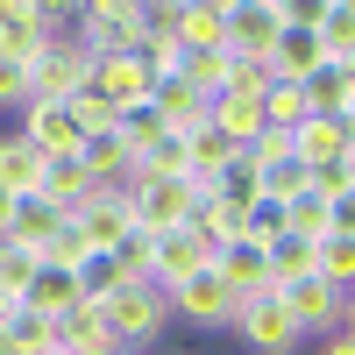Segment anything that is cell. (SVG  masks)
Segmentation results:
<instances>
[{
	"label": "cell",
	"instance_id": "cell-1",
	"mask_svg": "<svg viewBox=\"0 0 355 355\" xmlns=\"http://www.w3.org/2000/svg\"><path fill=\"white\" fill-rule=\"evenodd\" d=\"M100 320H107V341L121 355H135V348H150L171 327V299L157 284H121L114 299H100Z\"/></svg>",
	"mask_w": 355,
	"mask_h": 355
},
{
	"label": "cell",
	"instance_id": "cell-2",
	"mask_svg": "<svg viewBox=\"0 0 355 355\" xmlns=\"http://www.w3.org/2000/svg\"><path fill=\"white\" fill-rule=\"evenodd\" d=\"M291 21H306L299 0H227V57L263 64V57H270V43L284 36Z\"/></svg>",
	"mask_w": 355,
	"mask_h": 355
},
{
	"label": "cell",
	"instance_id": "cell-3",
	"mask_svg": "<svg viewBox=\"0 0 355 355\" xmlns=\"http://www.w3.org/2000/svg\"><path fill=\"white\" fill-rule=\"evenodd\" d=\"M71 43L85 57L142 50V0H85V8L71 15Z\"/></svg>",
	"mask_w": 355,
	"mask_h": 355
},
{
	"label": "cell",
	"instance_id": "cell-4",
	"mask_svg": "<svg viewBox=\"0 0 355 355\" xmlns=\"http://www.w3.org/2000/svg\"><path fill=\"white\" fill-rule=\"evenodd\" d=\"M71 15L78 8H57V0H0V50H8L15 64H28L43 43L71 36Z\"/></svg>",
	"mask_w": 355,
	"mask_h": 355
},
{
	"label": "cell",
	"instance_id": "cell-5",
	"mask_svg": "<svg viewBox=\"0 0 355 355\" xmlns=\"http://www.w3.org/2000/svg\"><path fill=\"white\" fill-rule=\"evenodd\" d=\"M277 291V306L291 313V327L299 334H341L348 327V291H334L327 277H284V284H270Z\"/></svg>",
	"mask_w": 355,
	"mask_h": 355
},
{
	"label": "cell",
	"instance_id": "cell-6",
	"mask_svg": "<svg viewBox=\"0 0 355 355\" xmlns=\"http://www.w3.org/2000/svg\"><path fill=\"white\" fill-rule=\"evenodd\" d=\"M227 334H242L256 355H291L306 334L291 327V313L277 306V291L263 284V291H249V299H234V320H227Z\"/></svg>",
	"mask_w": 355,
	"mask_h": 355
},
{
	"label": "cell",
	"instance_id": "cell-7",
	"mask_svg": "<svg viewBox=\"0 0 355 355\" xmlns=\"http://www.w3.org/2000/svg\"><path fill=\"white\" fill-rule=\"evenodd\" d=\"M64 220L85 234V249H93V256H114L128 234H142V220L128 214V192H121V185H93V192H85V206H78V214H64Z\"/></svg>",
	"mask_w": 355,
	"mask_h": 355
},
{
	"label": "cell",
	"instance_id": "cell-8",
	"mask_svg": "<svg viewBox=\"0 0 355 355\" xmlns=\"http://www.w3.org/2000/svg\"><path fill=\"white\" fill-rule=\"evenodd\" d=\"M85 71H93V57H85L71 36H57V43H43L36 57H28L21 100H71L78 85H85Z\"/></svg>",
	"mask_w": 355,
	"mask_h": 355
},
{
	"label": "cell",
	"instance_id": "cell-9",
	"mask_svg": "<svg viewBox=\"0 0 355 355\" xmlns=\"http://www.w3.org/2000/svg\"><path fill=\"white\" fill-rule=\"evenodd\" d=\"M121 192H128V214L142 220V234L192 220V206H199V185H192V178H128Z\"/></svg>",
	"mask_w": 355,
	"mask_h": 355
},
{
	"label": "cell",
	"instance_id": "cell-10",
	"mask_svg": "<svg viewBox=\"0 0 355 355\" xmlns=\"http://www.w3.org/2000/svg\"><path fill=\"white\" fill-rule=\"evenodd\" d=\"M85 85L121 114V107H142L150 100V85H157V71H150V57L142 50H114V57H93V71H85Z\"/></svg>",
	"mask_w": 355,
	"mask_h": 355
},
{
	"label": "cell",
	"instance_id": "cell-11",
	"mask_svg": "<svg viewBox=\"0 0 355 355\" xmlns=\"http://www.w3.org/2000/svg\"><path fill=\"white\" fill-rule=\"evenodd\" d=\"M164 299H171V320H192V327H227V320H234V291L220 284L214 263H206V270H192L185 284H171Z\"/></svg>",
	"mask_w": 355,
	"mask_h": 355
},
{
	"label": "cell",
	"instance_id": "cell-12",
	"mask_svg": "<svg viewBox=\"0 0 355 355\" xmlns=\"http://www.w3.org/2000/svg\"><path fill=\"white\" fill-rule=\"evenodd\" d=\"M206 256H214V249H206L199 234H192V220H178V227H157V234H150V284H157V291L185 284L192 270H206Z\"/></svg>",
	"mask_w": 355,
	"mask_h": 355
},
{
	"label": "cell",
	"instance_id": "cell-13",
	"mask_svg": "<svg viewBox=\"0 0 355 355\" xmlns=\"http://www.w3.org/2000/svg\"><path fill=\"white\" fill-rule=\"evenodd\" d=\"M291 157L306 171L313 164H348L355 157V121H334V114H313V121L291 128Z\"/></svg>",
	"mask_w": 355,
	"mask_h": 355
},
{
	"label": "cell",
	"instance_id": "cell-14",
	"mask_svg": "<svg viewBox=\"0 0 355 355\" xmlns=\"http://www.w3.org/2000/svg\"><path fill=\"white\" fill-rule=\"evenodd\" d=\"M327 57H320V43H313V28L306 21H291L284 36L270 43V57H263V71H270V85H306Z\"/></svg>",
	"mask_w": 355,
	"mask_h": 355
},
{
	"label": "cell",
	"instance_id": "cell-15",
	"mask_svg": "<svg viewBox=\"0 0 355 355\" xmlns=\"http://www.w3.org/2000/svg\"><path fill=\"white\" fill-rule=\"evenodd\" d=\"M306 28L327 64H355V0H313L306 8Z\"/></svg>",
	"mask_w": 355,
	"mask_h": 355
},
{
	"label": "cell",
	"instance_id": "cell-16",
	"mask_svg": "<svg viewBox=\"0 0 355 355\" xmlns=\"http://www.w3.org/2000/svg\"><path fill=\"white\" fill-rule=\"evenodd\" d=\"M57 227H64V214H57L50 199L28 192V199H15V214L0 220V242H8V249H28V256H43V242H50Z\"/></svg>",
	"mask_w": 355,
	"mask_h": 355
},
{
	"label": "cell",
	"instance_id": "cell-17",
	"mask_svg": "<svg viewBox=\"0 0 355 355\" xmlns=\"http://www.w3.org/2000/svg\"><path fill=\"white\" fill-rule=\"evenodd\" d=\"M185 50H227V0H171Z\"/></svg>",
	"mask_w": 355,
	"mask_h": 355
},
{
	"label": "cell",
	"instance_id": "cell-18",
	"mask_svg": "<svg viewBox=\"0 0 355 355\" xmlns=\"http://www.w3.org/2000/svg\"><path fill=\"white\" fill-rule=\"evenodd\" d=\"M150 107H157V121H164L171 135H192V128H206V100H199V93H192V85L178 78V71L150 85Z\"/></svg>",
	"mask_w": 355,
	"mask_h": 355
},
{
	"label": "cell",
	"instance_id": "cell-19",
	"mask_svg": "<svg viewBox=\"0 0 355 355\" xmlns=\"http://www.w3.org/2000/svg\"><path fill=\"white\" fill-rule=\"evenodd\" d=\"M306 107L313 114H334V121H355V64H320L306 85Z\"/></svg>",
	"mask_w": 355,
	"mask_h": 355
},
{
	"label": "cell",
	"instance_id": "cell-20",
	"mask_svg": "<svg viewBox=\"0 0 355 355\" xmlns=\"http://www.w3.org/2000/svg\"><path fill=\"white\" fill-rule=\"evenodd\" d=\"M71 306H78L71 270H43V263H36V277H28V291H21V313H36V320H50V327H57Z\"/></svg>",
	"mask_w": 355,
	"mask_h": 355
},
{
	"label": "cell",
	"instance_id": "cell-21",
	"mask_svg": "<svg viewBox=\"0 0 355 355\" xmlns=\"http://www.w3.org/2000/svg\"><path fill=\"white\" fill-rule=\"evenodd\" d=\"M78 164H85V178H93V185H128V171H135V157H128V142L121 135H85L78 142Z\"/></svg>",
	"mask_w": 355,
	"mask_h": 355
},
{
	"label": "cell",
	"instance_id": "cell-22",
	"mask_svg": "<svg viewBox=\"0 0 355 355\" xmlns=\"http://www.w3.org/2000/svg\"><path fill=\"white\" fill-rule=\"evenodd\" d=\"M85 192H93V178H85V164H78V157H50V164H43L36 199H50L57 214H78V206H85Z\"/></svg>",
	"mask_w": 355,
	"mask_h": 355
},
{
	"label": "cell",
	"instance_id": "cell-23",
	"mask_svg": "<svg viewBox=\"0 0 355 355\" xmlns=\"http://www.w3.org/2000/svg\"><path fill=\"white\" fill-rule=\"evenodd\" d=\"M178 78L192 85L199 100H220L227 85H234V57L227 50H185V64H178Z\"/></svg>",
	"mask_w": 355,
	"mask_h": 355
},
{
	"label": "cell",
	"instance_id": "cell-24",
	"mask_svg": "<svg viewBox=\"0 0 355 355\" xmlns=\"http://www.w3.org/2000/svg\"><path fill=\"white\" fill-rule=\"evenodd\" d=\"M50 348H57V355H85V348H107V320H100V306H71V313L50 327Z\"/></svg>",
	"mask_w": 355,
	"mask_h": 355
},
{
	"label": "cell",
	"instance_id": "cell-25",
	"mask_svg": "<svg viewBox=\"0 0 355 355\" xmlns=\"http://www.w3.org/2000/svg\"><path fill=\"white\" fill-rule=\"evenodd\" d=\"M313 277H327L334 291H348V277H355V234H320L313 242Z\"/></svg>",
	"mask_w": 355,
	"mask_h": 355
},
{
	"label": "cell",
	"instance_id": "cell-26",
	"mask_svg": "<svg viewBox=\"0 0 355 355\" xmlns=\"http://www.w3.org/2000/svg\"><path fill=\"white\" fill-rule=\"evenodd\" d=\"M185 164H192V185H206L214 171L234 164V142H220L214 128H192V135H185Z\"/></svg>",
	"mask_w": 355,
	"mask_h": 355
},
{
	"label": "cell",
	"instance_id": "cell-27",
	"mask_svg": "<svg viewBox=\"0 0 355 355\" xmlns=\"http://www.w3.org/2000/svg\"><path fill=\"white\" fill-rule=\"evenodd\" d=\"M71 284H78V306H100V299L121 291V270H114V256H85L71 270Z\"/></svg>",
	"mask_w": 355,
	"mask_h": 355
},
{
	"label": "cell",
	"instance_id": "cell-28",
	"mask_svg": "<svg viewBox=\"0 0 355 355\" xmlns=\"http://www.w3.org/2000/svg\"><path fill=\"white\" fill-rule=\"evenodd\" d=\"M306 192L327 199V206H348V199H355V157H348V164H313V171H306Z\"/></svg>",
	"mask_w": 355,
	"mask_h": 355
},
{
	"label": "cell",
	"instance_id": "cell-29",
	"mask_svg": "<svg viewBox=\"0 0 355 355\" xmlns=\"http://www.w3.org/2000/svg\"><path fill=\"white\" fill-rule=\"evenodd\" d=\"M114 135L128 142V157H142V150H150V142L164 135V121H157V107L142 100V107H121V114H114Z\"/></svg>",
	"mask_w": 355,
	"mask_h": 355
},
{
	"label": "cell",
	"instance_id": "cell-30",
	"mask_svg": "<svg viewBox=\"0 0 355 355\" xmlns=\"http://www.w3.org/2000/svg\"><path fill=\"white\" fill-rule=\"evenodd\" d=\"M263 263H270V284L306 277V270H313V242H299V234H277V242L263 249Z\"/></svg>",
	"mask_w": 355,
	"mask_h": 355
},
{
	"label": "cell",
	"instance_id": "cell-31",
	"mask_svg": "<svg viewBox=\"0 0 355 355\" xmlns=\"http://www.w3.org/2000/svg\"><path fill=\"white\" fill-rule=\"evenodd\" d=\"M85 256H93V249H85V234H78V227L64 220V227H57L50 242H43V256H36V263H43V270H78Z\"/></svg>",
	"mask_w": 355,
	"mask_h": 355
},
{
	"label": "cell",
	"instance_id": "cell-32",
	"mask_svg": "<svg viewBox=\"0 0 355 355\" xmlns=\"http://www.w3.org/2000/svg\"><path fill=\"white\" fill-rule=\"evenodd\" d=\"M64 114H71V121H78V135H107L114 128V107L93 93V85H78V93L64 100Z\"/></svg>",
	"mask_w": 355,
	"mask_h": 355
},
{
	"label": "cell",
	"instance_id": "cell-33",
	"mask_svg": "<svg viewBox=\"0 0 355 355\" xmlns=\"http://www.w3.org/2000/svg\"><path fill=\"white\" fill-rule=\"evenodd\" d=\"M277 234H284V206H277V199H256L249 214H242V242H256V249H270Z\"/></svg>",
	"mask_w": 355,
	"mask_h": 355
},
{
	"label": "cell",
	"instance_id": "cell-34",
	"mask_svg": "<svg viewBox=\"0 0 355 355\" xmlns=\"http://www.w3.org/2000/svg\"><path fill=\"white\" fill-rule=\"evenodd\" d=\"M28 277H36V256H28V249H8V242H0V299H15V306H21Z\"/></svg>",
	"mask_w": 355,
	"mask_h": 355
},
{
	"label": "cell",
	"instance_id": "cell-35",
	"mask_svg": "<svg viewBox=\"0 0 355 355\" xmlns=\"http://www.w3.org/2000/svg\"><path fill=\"white\" fill-rule=\"evenodd\" d=\"M8 348H15V355H50V320L15 313V320H8Z\"/></svg>",
	"mask_w": 355,
	"mask_h": 355
},
{
	"label": "cell",
	"instance_id": "cell-36",
	"mask_svg": "<svg viewBox=\"0 0 355 355\" xmlns=\"http://www.w3.org/2000/svg\"><path fill=\"white\" fill-rule=\"evenodd\" d=\"M21 78H28V64H15L0 50V114H21Z\"/></svg>",
	"mask_w": 355,
	"mask_h": 355
},
{
	"label": "cell",
	"instance_id": "cell-37",
	"mask_svg": "<svg viewBox=\"0 0 355 355\" xmlns=\"http://www.w3.org/2000/svg\"><path fill=\"white\" fill-rule=\"evenodd\" d=\"M320 355H355V334L341 327V334H327V348H320Z\"/></svg>",
	"mask_w": 355,
	"mask_h": 355
},
{
	"label": "cell",
	"instance_id": "cell-38",
	"mask_svg": "<svg viewBox=\"0 0 355 355\" xmlns=\"http://www.w3.org/2000/svg\"><path fill=\"white\" fill-rule=\"evenodd\" d=\"M85 355H121V348H114V341H107V348H85Z\"/></svg>",
	"mask_w": 355,
	"mask_h": 355
},
{
	"label": "cell",
	"instance_id": "cell-39",
	"mask_svg": "<svg viewBox=\"0 0 355 355\" xmlns=\"http://www.w3.org/2000/svg\"><path fill=\"white\" fill-rule=\"evenodd\" d=\"M50 355H57V348H50Z\"/></svg>",
	"mask_w": 355,
	"mask_h": 355
}]
</instances>
